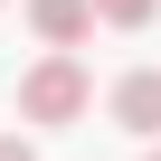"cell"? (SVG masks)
I'll return each mask as SVG.
<instances>
[{
  "label": "cell",
  "mask_w": 161,
  "mask_h": 161,
  "mask_svg": "<svg viewBox=\"0 0 161 161\" xmlns=\"http://www.w3.org/2000/svg\"><path fill=\"white\" fill-rule=\"evenodd\" d=\"M142 161H161V142H142Z\"/></svg>",
  "instance_id": "8992f818"
},
{
  "label": "cell",
  "mask_w": 161,
  "mask_h": 161,
  "mask_svg": "<svg viewBox=\"0 0 161 161\" xmlns=\"http://www.w3.org/2000/svg\"><path fill=\"white\" fill-rule=\"evenodd\" d=\"M29 29L47 38V47H76L95 29V0H29Z\"/></svg>",
  "instance_id": "3957f363"
},
{
  "label": "cell",
  "mask_w": 161,
  "mask_h": 161,
  "mask_svg": "<svg viewBox=\"0 0 161 161\" xmlns=\"http://www.w3.org/2000/svg\"><path fill=\"white\" fill-rule=\"evenodd\" d=\"M86 104H95V76L76 66V47H47V57L19 76V114H29V123H76Z\"/></svg>",
  "instance_id": "6da1fadb"
},
{
  "label": "cell",
  "mask_w": 161,
  "mask_h": 161,
  "mask_svg": "<svg viewBox=\"0 0 161 161\" xmlns=\"http://www.w3.org/2000/svg\"><path fill=\"white\" fill-rule=\"evenodd\" d=\"M0 161H38V152H29V142H19V133H0Z\"/></svg>",
  "instance_id": "5b68a950"
},
{
  "label": "cell",
  "mask_w": 161,
  "mask_h": 161,
  "mask_svg": "<svg viewBox=\"0 0 161 161\" xmlns=\"http://www.w3.org/2000/svg\"><path fill=\"white\" fill-rule=\"evenodd\" d=\"M114 123L133 133V142H161V66H133V76H114Z\"/></svg>",
  "instance_id": "7a4b0ae2"
},
{
  "label": "cell",
  "mask_w": 161,
  "mask_h": 161,
  "mask_svg": "<svg viewBox=\"0 0 161 161\" xmlns=\"http://www.w3.org/2000/svg\"><path fill=\"white\" fill-rule=\"evenodd\" d=\"M152 10H161V0H95L104 29H152Z\"/></svg>",
  "instance_id": "277c9868"
}]
</instances>
